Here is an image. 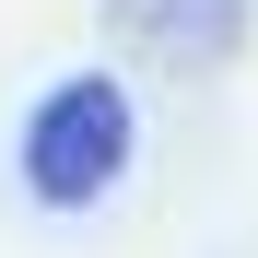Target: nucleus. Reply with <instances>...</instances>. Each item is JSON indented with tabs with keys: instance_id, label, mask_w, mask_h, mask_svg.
I'll return each mask as SVG.
<instances>
[{
	"instance_id": "1",
	"label": "nucleus",
	"mask_w": 258,
	"mask_h": 258,
	"mask_svg": "<svg viewBox=\"0 0 258 258\" xmlns=\"http://www.w3.org/2000/svg\"><path fill=\"white\" fill-rule=\"evenodd\" d=\"M129 153H141V106H129V82L71 71V82L35 94L24 141H12V176H24L35 211H94V200L129 176Z\"/></svg>"
},
{
	"instance_id": "2",
	"label": "nucleus",
	"mask_w": 258,
	"mask_h": 258,
	"mask_svg": "<svg viewBox=\"0 0 258 258\" xmlns=\"http://www.w3.org/2000/svg\"><path fill=\"white\" fill-rule=\"evenodd\" d=\"M106 24L141 59H164V71H211V59H235L246 0H106Z\"/></svg>"
}]
</instances>
